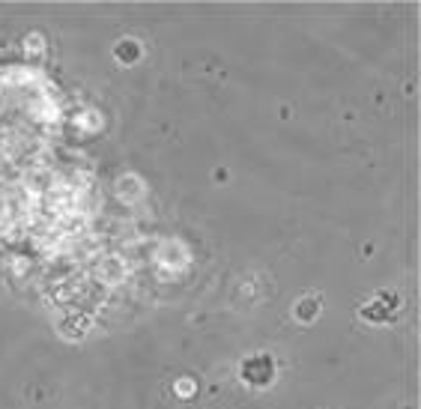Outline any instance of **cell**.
Masks as SVG:
<instances>
[{
  "mask_svg": "<svg viewBox=\"0 0 421 409\" xmlns=\"http://www.w3.org/2000/svg\"><path fill=\"white\" fill-rule=\"evenodd\" d=\"M153 266H155V275L158 278H177L182 275L188 266H192V248H188L182 239H155V248H153Z\"/></svg>",
  "mask_w": 421,
  "mask_h": 409,
  "instance_id": "1",
  "label": "cell"
},
{
  "mask_svg": "<svg viewBox=\"0 0 421 409\" xmlns=\"http://www.w3.org/2000/svg\"><path fill=\"white\" fill-rule=\"evenodd\" d=\"M129 275H132V266H129V260L123 257V251H102L96 254L90 263H87V278H90L99 290L102 287H120L129 281Z\"/></svg>",
  "mask_w": 421,
  "mask_h": 409,
  "instance_id": "2",
  "label": "cell"
},
{
  "mask_svg": "<svg viewBox=\"0 0 421 409\" xmlns=\"http://www.w3.org/2000/svg\"><path fill=\"white\" fill-rule=\"evenodd\" d=\"M63 126L72 131V135H78L81 141H87V138H96L99 131L105 129V114H102L99 108H78V111L66 114Z\"/></svg>",
  "mask_w": 421,
  "mask_h": 409,
  "instance_id": "3",
  "label": "cell"
},
{
  "mask_svg": "<svg viewBox=\"0 0 421 409\" xmlns=\"http://www.w3.org/2000/svg\"><path fill=\"white\" fill-rule=\"evenodd\" d=\"M239 373H242V379H245L248 386L263 388V386L272 383V376H275V361H272L266 353H257V356H251V359L242 361Z\"/></svg>",
  "mask_w": 421,
  "mask_h": 409,
  "instance_id": "4",
  "label": "cell"
},
{
  "mask_svg": "<svg viewBox=\"0 0 421 409\" xmlns=\"http://www.w3.org/2000/svg\"><path fill=\"white\" fill-rule=\"evenodd\" d=\"M114 197L126 203V207H135V203L147 197V182H143L138 173H123V177L114 180Z\"/></svg>",
  "mask_w": 421,
  "mask_h": 409,
  "instance_id": "5",
  "label": "cell"
},
{
  "mask_svg": "<svg viewBox=\"0 0 421 409\" xmlns=\"http://www.w3.org/2000/svg\"><path fill=\"white\" fill-rule=\"evenodd\" d=\"M45 51H48V45H45V36H42V33L24 36V54H27V63H31V66H42Z\"/></svg>",
  "mask_w": 421,
  "mask_h": 409,
  "instance_id": "6",
  "label": "cell"
},
{
  "mask_svg": "<svg viewBox=\"0 0 421 409\" xmlns=\"http://www.w3.org/2000/svg\"><path fill=\"white\" fill-rule=\"evenodd\" d=\"M317 311H320V302L317 299H302L299 308H296V317L302 320V323H311V320L317 317Z\"/></svg>",
  "mask_w": 421,
  "mask_h": 409,
  "instance_id": "7",
  "label": "cell"
},
{
  "mask_svg": "<svg viewBox=\"0 0 421 409\" xmlns=\"http://www.w3.org/2000/svg\"><path fill=\"white\" fill-rule=\"evenodd\" d=\"M138 54H141V45L135 39H123V45H117V57H120V60H126V63H132Z\"/></svg>",
  "mask_w": 421,
  "mask_h": 409,
  "instance_id": "8",
  "label": "cell"
},
{
  "mask_svg": "<svg viewBox=\"0 0 421 409\" xmlns=\"http://www.w3.org/2000/svg\"><path fill=\"white\" fill-rule=\"evenodd\" d=\"M173 391H177V394H180V398H192V394L197 391V383H195V379H192V376H182V379H180V383H177V386H173Z\"/></svg>",
  "mask_w": 421,
  "mask_h": 409,
  "instance_id": "9",
  "label": "cell"
}]
</instances>
